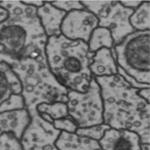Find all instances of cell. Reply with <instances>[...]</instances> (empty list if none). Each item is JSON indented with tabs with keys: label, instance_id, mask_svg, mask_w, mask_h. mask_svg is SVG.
Returning a JSON list of instances; mask_svg holds the SVG:
<instances>
[{
	"label": "cell",
	"instance_id": "cell-1",
	"mask_svg": "<svg viewBox=\"0 0 150 150\" xmlns=\"http://www.w3.org/2000/svg\"><path fill=\"white\" fill-rule=\"evenodd\" d=\"M9 16L0 23V62L9 66L23 59L46 58L48 37L37 14V8L20 1H1Z\"/></svg>",
	"mask_w": 150,
	"mask_h": 150
},
{
	"label": "cell",
	"instance_id": "cell-2",
	"mask_svg": "<svg viewBox=\"0 0 150 150\" xmlns=\"http://www.w3.org/2000/svg\"><path fill=\"white\" fill-rule=\"evenodd\" d=\"M100 87L104 123L111 128L137 134L141 144H150L149 103L120 74L94 77Z\"/></svg>",
	"mask_w": 150,
	"mask_h": 150
},
{
	"label": "cell",
	"instance_id": "cell-3",
	"mask_svg": "<svg viewBox=\"0 0 150 150\" xmlns=\"http://www.w3.org/2000/svg\"><path fill=\"white\" fill-rule=\"evenodd\" d=\"M94 54L88 43L62 34L49 37L45 47L47 64L54 76L67 89L81 93L87 90L93 78L90 66Z\"/></svg>",
	"mask_w": 150,
	"mask_h": 150
},
{
	"label": "cell",
	"instance_id": "cell-4",
	"mask_svg": "<svg viewBox=\"0 0 150 150\" xmlns=\"http://www.w3.org/2000/svg\"><path fill=\"white\" fill-rule=\"evenodd\" d=\"M21 82V96L30 116L43 103H67L69 89L51 72L46 58L23 59L10 65Z\"/></svg>",
	"mask_w": 150,
	"mask_h": 150
},
{
	"label": "cell",
	"instance_id": "cell-5",
	"mask_svg": "<svg viewBox=\"0 0 150 150\" xmlns=\"http://www.w3.org/2000/svg\"><path fill=\"white\" fill-rule=\"evenodd\" d=\"M149 30L135 31L111 50L114 59L129 76L139 83L149 85Z\"/></svg>",
	"mask_w": 150,
	"mask_h": 150
},
{
	"label": "cell",
	"instance_id": "cell-6",
	"mask_svg": "<svg viewBox=\"0 0 150 150\" xmlns=\"http://www.w3.org/2000/svg\"><path fill=\"white\" fill-rule=\"evenodd\" d=\"M67 96L68 113L78 128L104 123L101 89L94 76L86 91L81 93L69 90Z\"/></svg>",
	"mask_w": 150,
	"mask_h": 150
},
{
	"label": "cell",
	"instance_id": "cell-7",
	"mask_svg": "<svg viewBox=\"0 0 150 150\" xmlns=\"http://www.w3.org/2000/svg\"><path fill=\"white\" fill-rule=\"evenodd\" d=\"M81 3L85 9L97 17L98 26L110 30L114 46L135 32L129 23V18L135 10L125 7L117 1H81Z\"/></svg>",
	"mask_w": 150,
	"mask_h": 150
},
{
	"label": "cell",
	"instance_id": "cell-8",
	"mask_svg": "<svg viewBox=\"0 0 150 150\" xmlns=\"http://www.w3.org/2000/svg\"><path fill=\"white\" fill-rule=\"evenodd\" d=\"M24 132L20 142L23 150H59L55 142L61 131L36 112Z\"/></svg>",
	"mask_w": 150,
	"mask_h": 150
},
{
	"label": "cell",
	"instance_id": "cell-9",
	"mask_svg": "<svg viewBox=\"0 0 150 150\" xmlns=\"http://www.w3.org/2000/svg\"><path fill=\"white\" fill-rule=\"evenodd\" d=\"M98 23L97 17L86 9L75 10L68 12L64 18L61 32L67 39L88 43Z\"/></svg>",
	"mask_w": 150,
	"mask_h": 150
},
{
	"label": "cell",
	"instance_id": "cell-10",
	"mask_svg": "<svg viewBox=\"0 0 150 150\" xmlns=\"http://www.w3.org/2000/svg\"><path fill=\"white\" fill-rule=\"evenodd\" d=\"M99 143L101 150H140L141 139L136 133L127 129L110 128Z\"/></svg>",
	"mask_w": 150,
	"mask_h": 150
},
{
	"label": "cell",
	"instance_id": "cell-11",
	"mask_svg": "<svg viewBox=\"0 0 150 150\" xmlns=\"http://www.w3.org/2000/svg\"><path fill=\"white\" fill-rule=\"evenodd\" d=\"M30 120L26 109L0 112V136L11 133L20 141Z\"/></svg>",
	"mask_w": 150,
	"mask_h": 150
},
{
	"label": "cell",
	"instance_id": "cell-12",
	"mask_svg": "<svg viewBox=\"0 0 150 150\" xmlns=\"http://www.w3.org/2000/svg\"><path fill=\"white\" fill-rule=\"evenodd\" d=\"M66 13L53 6L50 1H45L42 6L37 8V16L48 38L61 35V26Z\"/></svg>",
	"mask_w": 150,
	"mask_h": 150
},
{
	"label": "cell",
	"instance_id": "cell-13",
	"mask_svg": "<svg viewBox=\"0 0 150 150\" xmlns=\"http://www.w3.org/2000/svg\"><path fill=\"white\" fill-rule=\"evenodd\" d=\"M55 146L59 150H101L99 141L64 131L61 132Z\"/></svg>",
	"mask_w": 150,
	"mask_h": 150
},
{
	"label": "cell",
	"instance_id": "cell-14",
	"mask_svg": "<svg viewBox=\"0 0 150 150\" xmlns=\"http://www.w3.org/2000/svg\"><path fill=\"white\" fill-rule=\"evenodd\" d=\"M90 69L94 77L109 76L117 74V65L112 55L111 50L104 47L95 52Z\"/></svg>",
	"mask_w": 150,
	"mask_h": 150
},
{
	"label": "cell",
	"instance_id": "cell-15",
	"mask_svg": "<svg viewBox=\"0 0 150 150\" xmlns=\"http://www.w3.org/2000/svg\"><path fill=\"white\" fill-rule=\"evenodd\" d=\"M21 82L12 67L0 62V105L13 94H21Z\"/></svg>",
	"mask_w": 150,
	"mask_h": 150
},
{
	"label": "cell",
	"instance_id": "cell-16",
	"mask_svg": "<svg viewBox=\"0 0 150 150\" xmlns=\"http://www.w3.org/2000/svg\"><path fill=\"white\" fill-rule=\"evenodd\" d=\"M88 45L90 52L92 53L104 47L110 50L113 48L114 40L110 30L103 27H97L91 33Z\"/></svg>",
	"mask_w": 150,
	"mask_h": 150
},
{
	"label": "cell",
	"instance_id": "cell-17",
	"mask_svg": "<svg viewBox=\"0 0 150 150\" xmlns=\"http://www.w3.org/2000/svg\"><path fill=\"white\" fill-rule=\"evenodd\" d=\"M129 23L137 31H146L150 28L149 1H142L129 18Z\"/></svg>",
	"mask_w": 150,
	"mask_h": 150
},
{
	"label": "cell",
	"instance_id": "cell-18",
	"mask_svg": "<svg viewBox=\"0 0 150 150\" xmlns=\"http://www.w3.org/2000/svg\"><path fill=\"white\" fill-rule=\"evenodd\" d=\"M36 110L39 114L46 115L52 119L53 121L69 115L66 103L56 102L53 103H43L37 106Z\"/></svg>",
	"mask_w": 150,
	"mask_h": 150
},
{
	"label": "cell",
	"instance_id": "cell-19",
	"mask_svg": "<svg viewBox=\"0 0 150 150\" xmlns=\"http://www.w3.org/2000/svg\"><path fill=\"white\" fill-rule=\"evenodd\" d=\"M110 127L104 123L93 126L91 127L78 128L76 131V134L83 137H86L91 139L99 141L103 137L105 132L110 129Z\"/></svg>",
	"mask_w": 150,
	"mask_h": 150
},
{
	"label": "cell",
	"instance_id": "cell-20",
	"mask_svg": "<svg viewBox=\"0 0 150 150\" xmlns=\"http://www.w3.org/2000/svg\"><path fill=\"white\" fill-rule=\"evenodd\" d=\"M25 109V101L21 94H13L0 105V112Z\"/></svg>",
	"mask_w": 150,
	"mask_h": 150
},
{
	"label": "cell",
	"instance_id": "cell-21",
	"mask_svg": "<svg viewBox=\"0 0 150 150\" xmlns=\"http://www.w3.org/2000/svg\"><path fill=\"white\" fill-rule=\"evenodd\" d=\"M0 150H23L19 140L11 133L0 136Z\"/></svg>",
	"mask_w": 150,
	"mask_h": 150
},
{
	"label": "cell",
	"instance_id": "cell-22",
	"mask_svg": "<svg viewBox=\"0 0 150 150\" xmlns=\"http://www.w3.org/2000/svg\"><path fill=\"white\" fill-rule=\"evenodd\" d=\"M53 125L57 129L70 133H76L78 129L76 123L69 115L56 119L53 122Z\"/></svg>",
	"mask_w": 150,
	"mask_h": 150
},
{
	"label": "cell",
	"instance_id": "cell-23",
	"mask_svg": "<svg viewBox=\"0 0 150 150\" xmlns=\"http://www.w3.org/2000/svg\"><path fill=\"white\" fill-rule=\"evenodd\" d=\"M51 4L58 9L66 12L75 11V10H83L85 9L84 6L79 1H50Z\"/></svg>",
	"mask_w": 150,
	"mask_h": 150
},
{
	"label": "cell",
	"instance_id": "cell-24",
	"mask_svg": "<svg viewBox=\"0 0 150 150\" xmlns=\"http://www.w3.org/2000/svg\"><path fill=\"white\" fill-rule=\"evenodd\" d=\"M124 6L128 8L135 10L142 3V1L137 0H129V1H119Z\"/></svg>",
	"mask_w": 150,
	"mask_h": 150
},
{
	"label": "cell",
	"instance_id": "cell-25",
	"mask_svg": "<svg viewBox=\"0 0 150 150\" xmlns=\"http://www.w3.org/2000/svg\"><path fill=\"white\" fill-rule=\"evenodd\" d=\"M138 94L144 100H145L148 103H149L150 101V90L149 88H142L138 91Z\"/></svg>",
	"mask_w": 150,
	"mask_h": 150
},
{
	"label": "cell",
	"instance_id": "cell-26",
	"mask_svg": "<svg viewBox=\"0 0 150 150\" xmlns=\"http://www.w3.org/2000/svg\"><path fill=\"white\" fill-rule=\"evenodd\" d=\"M22 2L24 3V4L35 6L36 8H39L45 4V1H36V0H34V1H23Z\"/></svg>",
	"mask_w": 150,
	"mask_h": 150
},
{
	"label": "cell",
	"instance_id": "cell-27",
	"mask_svg": "<svg viewBox=\"0 0 150 150\" xmlns=\"http://www.w3.org/2000/svg\"><path fill=\"white\" fill-rule=\"evenodd\" d=\"M9 16L8 11L0 6V23L4 21L5 19H7Z\"/></svg>",
	"mask_w": 150,
	"mask_h": 150
},
{
	"label": "cell",
	"instance_id": "cell-28",
	"mask_svg": "<svg viewBox=\"0 0 150 150\" xmlns=\"http://www.w3.org/2000/svg\"><path fill=\"white\" fill-rule=\"evenodd\" d=\"M140 150H150V145L148 144H141Z\"/></svg>",
	"mask_w": 150,
	"mask_h": 150
}]
</instances>
